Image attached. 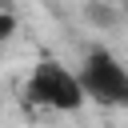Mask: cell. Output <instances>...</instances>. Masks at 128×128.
I'll list each match as a JSON object with an SVG mask.
<instances>
[{
	"label": "cell",
	"mask_w": 128,
	"mask_h": 128,
	"mask_svg": "<svg viewBox=\"0 0 128 128\" xmlns=\"http://www.w3.org/2000/svg\"><path fill=\"white\" fill-rule=\"evenodd\" d=\"M24 100L32 108H48V112H76V108H84L88 92H84L80 72H72L56 56H40L24 80Z\"/></svg>",
	"instance_id": "obj_1"
},
{
	"label": "cell",
	"mask_w": 128,
	"mask_h": 128,
	"mask_svg": "<svg viewBox=\"0 0 128 128\" xmlns=\"http://www.w3.org/2000/svg\"><path fill=\"white\" fill-rule=\"evenodd\" d=\"M76 72H80V80H84L88 100H96V104H104V108H128V64H124L112 48L88 44Z\"/></svg>",
	"instance_id": "obj_2"
},
{
	"label": "cell",
	"mask_w": 128,
	"mask_h": 128,
	"mask_svg": "<svg viewBox=\"0 0 128 128\" xmlns=\"http://www.w3.org/2000/svg\"><path fill=\"white\" fill-rule=\"evenodd\" d=\"M88 20H96V24H112V12H108L104 4H88Z\"/></svg>",
	"instance_id": "obj_3"
},
{
	"label": "cell",
	"mask_w": 128,
	"mask_h": 128,
	"mask_svg": "<svg viewBox=\"0 0 128 128\" xmlns=\"http://www.w3.org/2000/svg\"><path fill=\"white\" fill-rule=\"evenodd\" d=\"M16 32V16H12V4H4V16H0V36H12Z\"/></svg>",
	"instance_id": "obj_4"
},
{
	"label": "cell",
	"mask_w": 128,
	"mask_h": 128,
	"mask_svg": "<svg viewBox=\"0 0 128 128\" xmlns=\"http://www.w3.org/2000/svg\"><path fill=\"white\" fill-rule=\"evenodd\" d=\"M120 4H124V16H128V0H120Z\"/></svg>",
	"instance_id": "obj_5"
}]
</instances>
